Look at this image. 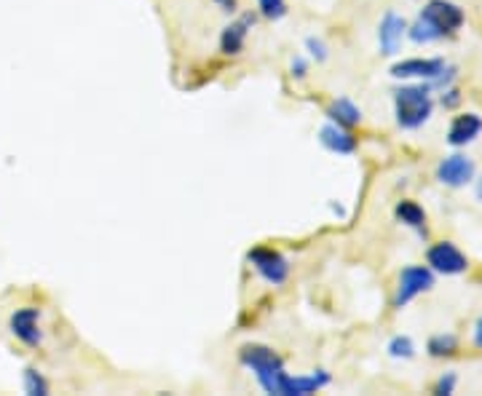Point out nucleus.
Listing matches in <instances>:
<instances>
[{"label":"nucleus","mask_w":482,"mask_h":396,"mask_svg":"<svg viewBox=\"0 0 482 396\" xmlns=\"http://www.w3.org/2000/svg\"><path fill=\"white\" fill-rule=\"evenodd\" d=\"M239 361L244 370L255 375L260 389L271 396H311L332 380L327 370H314L311 375H289L284 359L274 349L260 343L241 346Z\"/></svg>","instance_id":"f257e3e1"},{"label":"nucleus","mask_w":482,"mask_h":396,"mask_svg":"<svg viewBox=\"0 0 482 396\" xmlns=\"http://www.w3.org/2000/svg\"><path fill=\"white\" fill-rule=\"evenodd\" d=\"M435 113L432 86H402L394 91V116L402 129H421Z\"/></svg>","instance_id":"f03ea898"},{"label":"nucleus","mask_w":482,"mask_h":396,"mask_svg":"<svg viewBox=\"0 0 482 396\" xmlns=\"http://www.w3.org/2000/svg\"><path fill=\"white\" fill-rule=\"evenodd\" d=\"M246 260H249V266L257 271V276L263 278V281H268L271 287H281L287 278H289V260L277 252V249H271V246H257V249H252L249 255H246Z\"/></svg>","instance_id":"7ed1b4c3"},{"label":"nucleus","mask_w":482,"mask_h":396,"mask_svg":"<svg viewBox=\"0 0 482 396\" xmlns=\"http://www.w3.org/2000/svg\"><path fill=\"white\" fill-rule=\"evenodd\" d=\"M421 19H426L440 33V38H445V36H453L461 30L464 11H461V5H456L450 0H429L421 11Z\"/></svg>","instance_id":"20e7f679"},{"label":"nucleus","mask_w":482,"mask_h":396,"mask_svg":"<svg viewBox=\"0 0 482 396\" xmlns=\"http://www.w3.org/2000/svg\"><path fill=\"white\" fill-rule=\"evenodd\" d=\"M435 287V271L429 266H407L400 274V284H397V295H394V306L402 308L410 300H415L418 295L429 292Z\"/></svg>","instance_id":"39448f33"},{"label":"nucleus","mask_w":482,"mask_h":396,"mask_svg":"<svg viewBox=\"0 0 482 396\" xmlns=\"http://www.w3.org/2000/svg\"><path fill=\"white\" fill-rule=\"evenodd\" d=\"M426 260H429V268L442 274V276H458V274H464V271L469 268L466 255H464L456 244H450V241L435 244V246L426 252Z\"/></svg>","instance_id":"423d86ee"},{"label":"nucleus","mask_w":482,"mask_h":396,"mask_svg":"<svg viewBox=\"0 0 482 396\" xmlns=\"http://www.w3.org/2000/svg\"><path fill=\"white\" fill-rule=\"evenodd\" d=\"M8 329L11 335L30 346V349H38L43 343V329H40V308L36 306H25V308H16L11 318H8Z\"/></svg>","instance_id":"0eeeda50"},{"label":"nucleus","mask_w":482,"mask_h":396,"mask_svg":"<svg viewBox=\"0 0 482 396\" xmlns=\"http://www.w3.org/2000/svg\"><path fill=\"white\" fill-rule=\"evenodd\" d=\"M255 22H257V16L246 11V14H239L231 25H225L223 33H220V51L225 57H239L244 46H246L252 27H255Z\"/></svg>","instance_id":"6e6552de"},{"label":"nucleus","mask_w":482,"mask_h":396,"mask_svg":"<svg viewBox=\"0 0 482 396\" xmlns=\"http://www.w3.org/2000/svg\"><path fill=\"white\" fill-rule=\"evenodd\" d=\"M437 180L447 188H464L475 180V161L461 153H453L440 161L437 166Z\"/></svg>","instance_id":"1a4fd4ad"},{"label":"nucleus","mask_w":482,"mask_h":396,"mask_svg":"<svg viewBox=\"0 0 482 396\" xmlns=\"http://www.w3.org/2000/svg\"><path fill=\"white\" fill-rule=\"evenodd\" d=\"M404 36H407V22L402 19L397 11H386L381 25H378V48H381V54H386V57L400 54Z\"/></svg>","instance_id":"9d476101"},{"label":"nucleus","mask_w":482,"mask_h":396,"mask_svg":"<svg viewBox=\"0 0 482 396\" xmlns=\"http://www.w3.org/2000/svg\"><path fill=\"white\" fill-rule=\"evenodd\" d=\"M442 70H445V59L440 57H435V59H421V57H413V59H402L397 62L394 68H392V76L394 78H421V80H432L440 76Z\"/></svg>","instance_id":"9b49d317"},{"label":"nucleus","mask_w":482,"mask_h":396,"mask_svg":"<svg viewBox=\"0 0 482 396\" xmlns=\"http://www.w3.org/2000/svg\"><path fill=\"white\" fill-rule=\"evenodd\" d=\"M320 142L324 151H330L335 156H354L357 153V137L351 134V129H343L332 120L320 129Z\"/></svg>","instance_id":"f8f14e48"},{"label":"nucleus","mask_w":482,"mask_h":396,"mask_svg":"<svg viewBox=\"0 0 482 396\" xmlns=\"http://www.w3.org/2000/svg\"><path fill=\"white\" fill-rule=\"evenodd\" d=\"M482 134V119L477 113H464L450 123V131H447V142L453 148H466L472 145L477 137Z\"/></svg>","instance_id":"ddd939ff"},{"label":"nucleus","mask_w":482,"mask_h":396,"mask_svg":"<svg viewBox=\"0 0 482 396\" xmlns=\"http://www.w3.org/2000/svg\"><path fill=\"white\" fill-rule=\"evenodd\" d=\"M327 119L332 120V123H338V126H343V129H354V126H360L364 116H362V108H357L351 99L341 97V99L330 102Z\"/></svg>","instance_id":"4468645a"},{"label":"nucleus","mask_w":482,"mask_h":396,"mask_svg":"<svg viewBox=\"0 0 482 396\" xmlns=\"http://www.w3.org/2000/svg\"><path fill=\"white\" fill-rule=\"evenodd\" d=\"M394 214H397V220H400L402 225L413 228L418 236H426V212L415 201H410V198L400 201L397 209H394Z\"/></svg>","instance_id":"2eb2a0df"},{"label":"nucleus","mask_w":482,"mask_h":396,"mask_svg":"<svg viewBox=\"0 0 482 396\" xmlns=\"http://www.w3.org/2000/svg\"><path fill=\"white\" fill-rule=\"evenodd\" d=\"M22 386H25V394L30 396H48V391H51L48 380L43 378V372L36 370V367H27L22 372Z\"/></svg>","instance_id":"dca6fc26"},{"label":"nucleus","mask_w":482,"mask_h":396,"mask_svg":"<svg viewBox=\"0 0 482 396\" xmlns=\"http://www.w3.org/2000/svg\"><path fill=\"white\" fill-rule=\"evenodd\" d=\"M407 38L413 40V43H418V46H421V43L426 46V43H435V40H442L440 33H437V30H435V27H432V25H429L426 19H421V16H418V19H415V22H413V25L407 27Z\"/></svg>","instance_id":"f3484780"},{"label":"nucleus","mask_w":482,"mask_h":396,"mask_svg":"<svg viewBox=\"0 0 482 396\" xmlns=\"http://www.w3.org/2000/svg\"><path fill=\"white\" fill-rule=\"evenodd\" d=\"M426 351L437 359L453 357V354L458 351V340H456V335H435V338L429 340Z\"/></svg>","instance_id":"a211bd4d"},{"label":"nucleus","mask_w":482,"mask_h":396,"mask_svg":"<svg viewBox=\"0 0 482 396\" xmlns=\"http://www.w3.org/2000/svg\"><path fill=\"white\" fill-rule=\"evenodd\" d=\"M260 16L268 22H279L287 16V0H257Z\"/></svg>","instance_id":"6ab92c4d"},{"label":"nucleus","mask_w":482,"mask_h":396,"mask_svg":"<svg viewBox=\"0 0 482 396\" xmlns=\"http://www.w3.org/2000/svg\"><path fill=\"white\" fill-rule=\"evenodd\" d=\"M389 357L392 359H413L415 357V343L407 335H397L389 343Z\"/></svg>","instance_id":"aec40b11"},{"label":"nucleus","mask_w":482,"mask_h":396,"mask_svg":"<svg viewBox=\"0 0 482 396\" xmlns=\"http://www.w3.org/2000/svg\"><path fill=\"white\" fill-rule=\"evenodd\" d=\"M306 51H309V57L314 59V62H327L330 59V48H327V43L317 36H311V38H306Z\"/></svg>","instance_id":"412c9836"},{"label":"nucleus","mask_w":482,"mask_h":396,"mask_svg":"<svg viewBox=\"0 0 482 396\" xmlns=\"http://www.w3.org/2000/svg\"><path fill=\"white\" fill-rule=\"evenodd\" d=\"M456 383H458V378H456V372H445L440 380H437V386H435V394L447 396L456 391Z\"/></svg>","instance_id":"4be33fe9"},{"label":"nucleus","mask_w":482,"mask_h":396,"mask_svg":"<svg viewBox=\"0 0 482 396\" xmlns=\"http://www.w3.org/2000/svg\"><path fill=\"white\" fill-rule=\"evenodd\" d=\"M289 76L295 80H303L309 76V59L306 57H292L289 62Z\"/></svg>","instance_id":"5701e85b"},{"label":"nucleus","mask_w":482,"mask_h":396,"mask_svg":"<svg viewBox=\"0 0 482 396\" xmlns=\"http://www.w3.org/2000/svg\"><path fill=\"white\" fill-rule=\"evenodd\" d=\"M458 99H461V97H458V91L447 86V89H445V94H442V105H445V108H456V105H458Z\"/></svg>","instance_id":"b1692460"},{"label":"nucleus","mask_w":482,"mask_h":396,"mask_svg":"<svg viewBox=\"0 0 482 396\" xmlns=\"http://www.w3.org/2000/svg\"><path fill=\"white\" fill-rule=\"evenodd\" d=\"M223 14H236L239 11V0H212Z\"/></svg>","instance_id":"393cba45"},{"label":"nucleus","mask_w":482,"mask_h":396,"mask_svg":"<svg viewBox=\"0 0 482 396\" xmlns=\"http://www.w3.org/2000/svg\"><path fill=\"white\" fill-rule=\"evenodd\" d=\"M475 343L482 349V318L477 321V327H475Z\"/></svg>","instance_id":"a878e982"},{"label":"nucleus","mask_w":482,"mask_h":396,"mask_svg":"<svg viewBox=\"0 0 482 396\" xmlns=\"http://www.w3.org/2000/svg\"><path fill=\"white\" fill-rule=\"evenodd\" d=\"M477 198H480V201H482V177H480V180H477Z\"/></svg>","instance_id":"bb28decb"}]
</instances>
